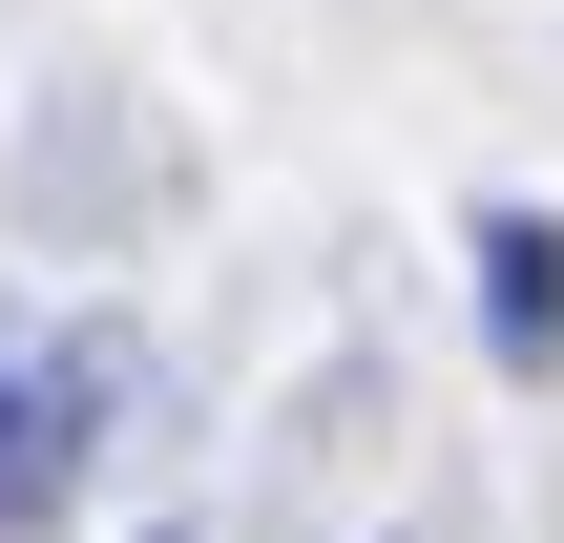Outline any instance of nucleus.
<instances>
[{
  "mask_svg": "<svg viewBox=\"0 0 564 543\" xmlns=\"http://www.w3.org/2000/svg\"><path fill=\"white\" fill-rule=\"evenodd\" d=\"M105 419H126V335L0 293V523H63V481L105 460Z\"/></svg>",
  "mask_w": 564,
  "mask_h": 543,
  "instance_id": "obj_1",
  "label": "nucleus"
},
{
  "mask_svg": "<svg viewBox=\"0 0 564 543\" xmlns=\"http://www.w3.org/2000/svg\"><path fill=\"white\" fill-rule=\"evenodd\" d=\"M460 251H481V356L544 398V377H564V209H481Z\"/></svg>",
  "mask_w": 564,
  "mask_h": 543,
  "instance_id": "obj_2",
  "label": "nucleus"
}]
</instances>
